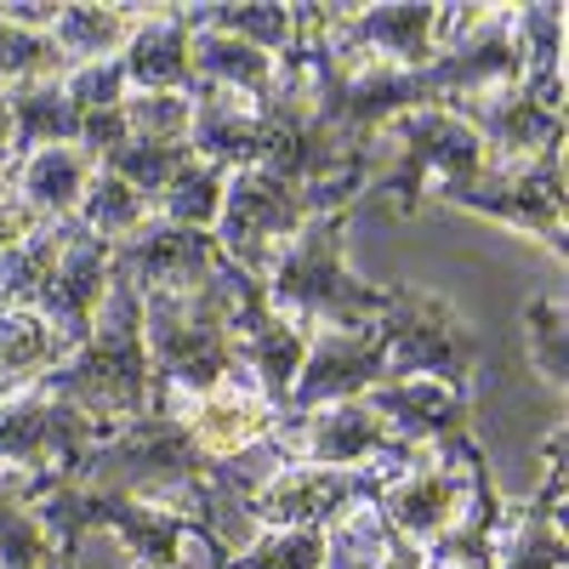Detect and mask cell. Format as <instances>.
<instances>
[{"label":"cell","instance_id":"11","mask_svg":"<svg viewBox=\"0 0 569 569\" xmlns=\"http://www.w3.org/2000/svg\"><path fill=\"white\" fill-rule=\"evenodd\" d=\"M388 382V353H382V330L370 325H313L308 330V359L297 370V388L284 416H308L325 405H348L365 399Z\"/></svg>","mask_w":569,"mask_h":569},{"label":"cell","instance_id":"28","mask_svg":"<svg viewBox=\"0 0 569 569\" xmlns=\"http://www.w3.org/2000/svg\"><path fill=\"white\" fill-rule=\"evenodd\" d=\"M182 12H188V23H194V29L233 34V40L257 46V52H268V58L297 52V7H279V0H268V7L228 0V7H182Z\"/></svg>","mask_w":569,"mask_h":569},{"label":"cell","instance_id":"42","mask_svg":"<svg viewBox=\"0 0 569 569\" xmlns=\"http://www.w3.org/2000/svg\"><path fill=\"white\" fill-rule=\"evenodd\" d=\"M0 18L18 23V29H34V34H52L58 0H0Z\"/></svg>","mask_w":569,"mask_h":569},{"label":"cell","instance_id":"18","mask_svg":"<svg viewBox=\"0 0 569 569\" xmlns=\"http://www.w3.org/2000/svg\"><path fill=\"white\" fill-rule=\"evenodd\" d=\"M171 416L182 421V433L206 456H240V450L273 439V427H279V410L251 382H228L217 393L182 399V405H171Z\"/></svg>","mask_w":569,"mask_h":569},{"label":"cell","instance_id":"20","mask_svg":"<svg viewBox=\"0 0 569 569\" xmlns=\"http://www.w3.org/2000/svg\"><path fill=\"white\" fill-rule=\"evenodd\" d=\"M188 98H194V120H188V149H194V160H206L217 171H246L257 160L262 103L240 98L228 86H188Z\"/></svg>","mask_w":569,"mask_h":569},{"label":"cell","instance_id":"34","mask_svg":"<svg viewBox=\"0 0 569 569\" xmlns=\"http://www.w3.org/2000/svg\"><path fill=\"white\" fill-rule=\"evenodd\" d=\"M525 342H530V370L552 393L569 382V319L558 297H530L525 302Z\"/></svg>","mask_w":569,"mask_h":569},{"label":"cell","instance_id":"4","mask_svg":"<svg viewBox=\"0 0 569 569\" xmlns=\"http://www.w3.org/2000/svg\"><path fill=\"white\" fill-rule=\"evenodd\" d=\"M370 149H376V177L365 194H393L405 217H416L421 206H433V194H445V188L479 177L490 166L479 131L456 120L445 103L393 114L376 131Z\"/></svg>","mask_w":569,"mask_h":569},{"label":"cell","instance_id":"43","mask_svg":"<svg viewBox=\"0 0 569 569\" xmlns=\"http://www.w3.org/2000/svg\"><path fill=\"white\" fill-rule=\"evenodd\" d=\"M376 569H427V558H421V547H416V541L388 536V552H382V563H376Z\"/></svg>","mask_w":569,"mask_h":569},{"label":"cell","instance_id":"22","mask_svg":"<svg viewBox=\"0 0 569 569\" xmlns=\"http://www.w3.org/2000/svg\"><path fill=\"white\" fill-rule=\"evenodd\" d=\"M512 40H518V86L547 109L563 114V7H512Z\"/></svg>","mask_w":569,"mask_h":569},{"label":"cell","instance_id":"39","mask_svg":"<svg viewBox=\"0 0 569 569\" xmlns=\"http://www.w3.org/2000/svg\"><path fill=\"white\" fill-rule=\"evenodd\" d=\"M63 91L80 114H103V109H120L126 103V69L120 58H103V63H80L63 74Z\"/></svg>","mask_w":569,"mask_h":569},{"label":"cell","instance_id":"21","mask_svg":"<svg viewBox=\"0 0 569 569\" xmlns=\"http://www.w3.org/2000/svg\"><path fill=\"white\" fill-rule=\"evenodd\" d=\"M91 171H98V160H91L80 142H63V149H34L29 160H18L7 171V182H12V194L29 200L46 222H63V217L80 211V194H86Z\"/></svg>","mask_w":569,"mask_h":569},{"label":"cell","instance_id":"2","mask_svg":"<svg viewBox=\"0 0 569 569\" xmlns=\"http://www.w3.org/2000/svg\"><path fill=\"white\" fill-rule=\"evenodd\" d=\"M46 399H63L109 427L137 421L154 410V376H149V348H142V291L109 268V297L98 308L91 337L34 388Z\"/></svg>","mask_w":569,"mask_h":569},{"label":"cell","instance_id":"17","mask_svg":"<svg viewBox=\"0 0 569 569\" xmlns=\"http://www.w3.org/2000/svg\"><path fill=\"white\" fill-rule=\"evenodd\" d=\"M365 405L382 416L405 445L439 450V456H479L472 439V399L445 382H382L365 393Z\"/></svg>","mask_w":569,"mask_h":569},{"label":"cell","instance_id":"14","mask_svg":"<svg viewBox=\"0 0 569 569\" xmlns=\"http://www.w3.org/2000/svg\"><path fill=\"white\" fill-rule=\"evenodd\" d=\"M222 246L211 228H177V222H160L149 217L131 240L114 246V273L131 279L137 291H194L206 284L217 268H222Z\"/></svg>","mask_w":569,"mask_h":569},{"label":"cell","instance_id":"15","mask_svg":"<svg viewBox=\"0 0 569 569\" xmlns=\"http://www.w3.org/2000/svg\"><path fill=\"white\" fill-rule=\"evenodd\" d=\"M109 262H114V246L74 222L63 257L52 262V273H46V284H40L34 302H29L69 342V353L91 337V325H98V308L109 297Z\"/></svg>","mask_w":569,"mask_h":569},{"label":"cell","instance_id":"9","mask_svg":"<svg viewBox=\"0 0 569 569\" xmlns=\"http://www.w3.org/2000/svg\"><path fill=\"white\" fill-rule=\"evenodd\" d=\"M273 439H279L284 461H308V467H382V472H405L416 461V450H421V445H405L365 399L325 405V410H308V416H279Z\"/></svg>","mask_w":569,"mask_h":569},{"label":"cell","instance_id":"8","mask_svg":"<svg viewBox=\"0 0 569 569\" xmlns=\"http://www.w3.org/2000/svg\"><path fill=\"white\" fill-rule=\"evenodd\" d=\"M114 433L109 421L86 416L63 399L18 393L0 405V467H18L29 479H74V467Z\"/></svg>","mask_w":569,"mask_h":569},{"label":"cell","instance_id":"24","mask_svg":"<svg viewBox=\"0 0 569 569\" xmlns=\"http://www.w3.org/2000/svg\"><path fill=\"white\" fill-rule=\"evenodd\" d=\"M63 359H69V342L34 308L0 313V405L18 393H34Z\"/></svg>","mask_w":569,"mask_h":569},{"label":"cell","instance_id":"10","mask_svg":"<svg viewBox=\"0 0 569 569\" xmlns=\"http://www.w3.org/2000/svg\"><path fill=\"white\" fill-rule=\"evenodd\" d=\"M393 472L382 467H308V461H284L273 479L257 490L251 518L257 530H330L342 512L365 507L382 496Z\"/></svg>","mask_w":569,"mask_h":569},{"label":"cell","instance_id":"30","mask_svg":"<svg viewBox=\"0 0 569 569\" xmlns=\"http://www.w3.org/2000/svg\"><path fill=\"white\" fill-rule=\"evenodd\" d=\"M154 217V206L137 194V188H126L114 171H91V182H86V194H80V211H74V222L80 228H91L98 240H109V246H120V240H131V233Z\"/></svg>","mask_w":569,"mask_h":569},{"label":"cell","instance_id":"38","mask_svg":"<svg viewBox=\"0 0 569 569\" xmlns=\"http://www.w3.org/2000/svg\"><path fill=\"white\" fill-rule=\"evenodd\" d=\"M120 114H126V126H131L137 137L188 142V120H194V98H188V91H126Z\"/></svg>","mask_w":569,"mask_h":569},{"label":"cell","instance_id":"41","mask_svg":"<svg viewBox=\"0 0 569 569\" xmlns=\"http://www.w3.org/2000/svg\"><path fill=\"white\" fill-rule=\"evenodd\" d=\"M126 114L120 109H103V114H86L80 120V149L91 154V160H103L109 149H120V142H126Z\"/></svg>","mask_w":569,"mask_h":569},{"label":"cell","instance_id":"19","mask_svg":"<svg viewBox=\"0 0 569 569\" xmlns=\"http://www.w3.org/2000/svg\"><path fill=\"white\" fill-rule=\"evenodd\" d=\"M188 12L182 7H142L137 29L120 52L126 91H188L194 69H188Z\"/></svg>","mask_w":569,"mask_h":569},{"label":"cell","instance_id":"29","mask_svg":"<svg viewBox=\"0 0 569 569\" xmlns=\"http://www.w3.org/2000/svg\"><path fill=\"white\" fill-rule=\"evenodd\" d=\"M98 166L114 171L126 188H137V194L154 206L166 188H171L188 166H194V149H188V142H166V137H137V131H126V142H120V149H109Z\"/></svg>","mask_w":569,"mask_h":569},{"label":"cell","instance_id":"37","mask_svg":"<svg viewBox=\"0 0 569 569\" xmlns=\"http://www.w3.org/2000/svg\"><path fill=\"white\" fill-rule=\"evenodd\" d=\"M222 569H325V530H262Z\"/></svg>","mask_w":569,"mask_h":569},{"label":"cell","instance_id":"35","mask_svg":"<svg viewBox=\"0 0 569 569\" xmlns=\"http://www.w3.org/2000/svg\"><path fill=\"white\" fill-rule=\"evenodd\" d=\"M222 188H228V171L194 160L166 194L154 200V217L160 222H177V228H211L217 211H222Z\"/></svg>","mask_w":569,"mask_h":569},{"label":"cell","instance_id":"33","mask_svg":"<svg viewBox=\"0 0 569 569\" xmlns=\"http://www.w3.org/2000/svg\"><path fill=\"white\" fill-rule=\"evenodd\" d=\"M388 536H393V525L382 518L376 501L342 512L337 525L325 530V569H376L388 552Z\"/></svg>","mask_w":569,"mask_h":569},{"label":"cell","instance_id":"44","mask_svg":"<svg viewBox=\"0 0 569 569\" xmlns=\"http://www.w3.org/2000/svg\"><path fill=\"white\" fill-rule=\"evenodd\" d=\"M0 171H12V109H7V91H0Z\"/></svg>","mask_w":569,"mask_h":569},{"label":"cell","instance_id":"26","mask_svg":"<svg viewBox=\"0 0 569 569\" xmlns=\"http://www.w3.org/2000/svg\"><path fill=\"white\" fill-rule=\"evenodd\" d=\"M12 109V166L29 160L34 149H63V142H80V109L69 103L63 80H29L7 91Z\"/></svg>","mask_w":569,"mask_h":569},{"label":"cell","instance_id":"36","mask_svg":"<svg viewBox=\"0 0 569 569\" xmlns=\"http://www.w3.org/2000/svg\"><path fill=\"white\" fill-rule=\"evenodd\" d=\"M69 58L52 46V34H34L0 18V91L29 86V80H63Z\"/></svg>","mask_w":569,"mask_h":569},{"label":"cell","instance_id":"7","mask_svg":"<svg viewBox=\"0 0 569 569\" xmlns=\"http://www.w3.org/2000/svg\"><path fill=\"white\" fill-rule=\"evenodd\" d=\"M308 217H319L313 200H308V188L279 182V177L246 166V171H228L222 211H217L211 233H217V246H222V257H228L233 268L251 273V279H262L268 262H273V251L291 240Z\"/></svg>","mask_w":569,"mask_h":569},{"label":"cell","instance_id":"27","mask_svg":"<svg viewBox=\"0 0 569 569\" xmlns=\"http://www.w3.org/2000/svg\"><path fill=\"white\" fill-rule=\"evenodd\" d=\"M137 12H142V7H114V0H80V7H58L52 46L69 58V69L120 58L126 40H131V29H137Z\"/></svg>","mask_w":569,"mask_h":569},{"label":"cell","instance_id":"6","mask_svg":"<svg viewBox=\"0 0 569 569\" xmlns=\"http://www.w3.org/2000/svg\"><path fill=\"white\" fill-rule=\"evenodd\" d=\"M439 206H461L472 217H490V222H507L518 233L541 240L552 257L569 251L563 240V206H569V182H563V142L525 166H485L479 177H467L445 194H433Z\"/></svg>","mask_w":569,"mask_h":569},{"label":"cell","instance_id":"12","mask_svg":"<svg viewBox=\"0 0 569 569\" xmlns=\"http://www.w3.org/2000/svg\"><path fill=\"white\" fill-rule=\"evenodd\" d=\"M228 325H233V359H240L246 382L284 416L291 388H297V370L308 359V330L291 325L284 313H273L262 279H251V273L233 279V313H228Z\"/></svg>","mask_w":569,"mask_h":569},{"label":"cell","instance_id":"40","mask_svg":"<svg viewBox=\"0 0 569 569\" xmlns=\"http://www.w3.org/2000/svg\"><path fill=\"white\" fill-rule=\"evenodd\" d=\"M40 228H46V217H40L29 200H18L12 188H0V257L18 251V246H29Z\"/></svg>","mask_w":569,"mask_h":569},{"label":"cell","instance_id":"13","mask_svg":"<svg viewBox=\"0 0 569 569\" xmlns=\"http://www.w3.org/2000/svg\"><path fill=\"white\" fill-rule=\"evenodd\" d=\"M485 461L479 456H439V450H416V461L405 472H393V479L382 485V496H376V507H382V518L393 525V536L427 547L439 541L456 512L467 507V490H472V467Z\"/></svg>","mask_w":569,"mask_h":569},{"label":"cell","instance_id":"32","mask_svg":"<svg viewBox=\"0 0 569 569\" xmlns=\"http://www.w3.org/2000/svg\"><path fill=\"white\" fill-rule=\"evenodd\" d=\"M69 233H74V217L46 222L29 246H18V251L0 257V313H7V308H29V302H34V291L46 284V273H52V262H58V257H63V246H69Z\"/></svg>","mask_w":569,"mask_h":569},{"label":"cell","instance_id":"23","mask_svg":"<svg viewBox=\"0 0 569 569\" xmlns=\"http://www.w3.org/2000/svg\"><path fill=\"white\" fill-rule=\"evenodd\" d=\"M58 479H29L18 467H0V569H63L46 536L34 501Z\"/></svg>","mask_w":569,"mask_h":569},{"label":"cell","instance_id":"25","mask_svg":"<svg viewBox=\"0 0 569 569\" xmlns=\"http://www.w3.org/2000/svg\"><path fill=\"white\" fill-rule=\"evenodd\" d=\"M188 69H194V86H228V91H240V98H251V103H268L273 80H279V58L257 52V46L233 40V34H217V29L188 34Z\"/></svg>","mask_w":569,"mask_h":569},{"label":"cell","instance_id":"3","mask_svg":"<svg viewBox=\"0 0 569 569\" xmlns=\"http://www.w3.org/2000/svg\"><path fill=\"white\" fill-rule=\"evenodd\" d=\"M348 222H353V211H319V217H308L291 240L273 251V262L262 273V291H268L273 313H284L302 330L382 319L388 291H382V284H370V279H359L348 268V257H342Z\"/></svg>","mask_w":569,"mask_h":569},{"label":"cell","instance_id":"5","mask_svg":"<svg viewBox=\"0 0 569 569\" xmlns=\"http://www.w3.org/2000/svg\"><path fill=\"white\" fill-rule=\"evenodd\" d=\"M376 330H382V353H388V382H445L472 399L479 330L461 319V308L445 291L393 284Z\"/></svg>","mask_w":569,"mask_h":569},{"label":"cell","instance_id":"1","mask_svg":"<svg viewBox=\"0 0 569 569\" xmlns=\"http://www.w3.org/2000/svg\"><path fill=\"white\" fill-rule=\"evenodd\" d=\"M233 279H240V268L222 262L194 291H142V348H149V376H154V410L246 382L228 325Z\"/></svg>","mask_w":569,"mask_h":569},{"label":"cell","instance_id":"31","mask_svg":"<svg viewBox=\"0 0 569 569\" xmlns=\"http://www.w3.org/2000/svg\"><path fill=\"white\" fill-rule=\"evenodd\" d=\"M563 563H569L563 525H552V518L536 512L530 501H507V525H501V558H496V569H563Z\"/></svg>","mask_w":569,"mask_h":569},{"label":"cell","instance_id":"16","mask_svg":"<svg viewBox=\"0 0 569 569\" xmlns=\"http://www.w3.org/2000/svg\"><path fill=\"white\" fill-rule=\"evenodd\" d=\"M445 109L479 131L485 154L496 166H525V160H536V154H547V149L563 142V114H547L518 80L512 86H490V91H472V98H456Z\"/></svg>","mask_w":569,"mask_h":569}]
</instances>
